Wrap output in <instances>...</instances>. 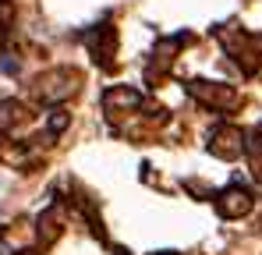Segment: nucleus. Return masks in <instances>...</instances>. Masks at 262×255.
<instances>
[{
  "instance_id": "10",
  "label": "nucleus",
  "mask_w": 262,
  "mask_h": 255,
  "mask_svg": "<svg viewBox=\"0 0 262 255\" xmlns=\"http://www.w3.org/2000/svg\"><path fill=\"white\" fill-rule=\"evenodd\" d=\"M11 22H14V7L7 0H0V39L11 32Z\"/></svg>"
},
{
  "instance_id": "7",
  "label": "nucleus",
  "mask_w": 262,
  "mask_h": 255,
  "mask_svg": "<svg viewBox=\"0 0 262 255\" xmlns=\"http://www.w3.org/2000/svg\"><path fill=\"white\" fill-rule=\"evenodd\" d=\"M36 227H39V230H36V234H39V245H43V248H46V245H53V241L60 238V209L50 206V209L36 220Z\"/></svg>"
},
{
  "instance_id": "12",
  "label": "nucleus",
  "mask_w": 262,
  "mask_h": 255,
  "mask_svg": "<svg viewBox=\"0 0 262 255\" xmlns=\"http://www.w3.org/2000/svg\"><path fill=\"white\" fill-rule=\"evenodd\" d=\"M68 128V114L64 110H53V117H50V131L57 135V131H64Z\"/></svg>"
},
{
  "instance_id": "5",
  "label": "nucleus",
  "mask_w": 262,
  "mask_h": 255,
  "mask_svg": "<svg viewBox=\"0 0 262 255\" xmlns=\"http://www.w3.org/2000/svg\"><path fill=\"white\" fill-rule=\"evenodd\" d=\"M252 206H255V202H252V195H248L245 188H237V184L216 195V209H220L223 220H241V216H248V213H252Z\"/></svg>"
},
{
  "instance_id": "6",
  "label": "nucleus",
  "mask_w": 262,
  "mask_h": 255,
  "mask_svg": "<svg viewBox=\"0 0 262 255\" xmlns=\"http://www.w3.org/2000/svg\"><path fill=\"white\" fill-rule=\"evenodd\" d=\"M142 107V92L138 89H131V85H114V89H106V96H103V110L114 117V114H131V110H138Z\"/></svg>"
},
{
  "instance_id": "9",
  "label": "nucleus",
  "mask_w": 262,
  "mask_h": 255,
  "mask_svg": "<svg viewBox=\"0 0 262 255\" xmlns=\"http://www.w3.org/2000/svg\"><path fill=\"white\" fill-rule=\"evenodd\" d=\"M248 160H252V177L262 184V138L259 135L248 138Z\"/></svg>"
},
{
  "instance_id": "8",
  "label": "nucleus",
  "mask_w": 262,
  "mask_h": 255,
  "mask_svg": "<svg viewBox=\"0 0 262 255\" xmlns=\"http://www.w3.org/2000/svg\"><path fill=\"white\" fill-rule=\"evenodd\" d=\"M21 117H25V107H21L18 99H4V103H0V135L11 131L14 124H21Z\"/></svg>"
},
{
  "instance_id": "3",
  "label": "nucleus",
  "mask_w": 262,
  "mask_h": 255,
  "mask_svg": "<svg viewBox=\"0 0 262 255\" xmlns=\"http://www.w3.org/2000/svg\"><path fill=\"white\" fill-rule=\"evenodd\" d=\"M245 149V135L237 131L234 124H220L213 135H209V153L216 160H237Z\"/></svg>"
},
{
  "instance_id": "1",
  "label": "nucleus",
  "mask_w": 262,
  "mask_h": 255,
  "mask_svg": "<svg viewBox=\"0 0 262 255\" xmlns=\"http://www.w3.org/2000/svg\"><path fill=\"white\" fill-rule=\"evenodd\" d=\"M78 85H82V75H78V71L57 68V71H46V75L36 78L32 96L43 99V103H64V99H71V96L78 92Z\"/></svg>"
},
{
  "instance_id": "4",
  "label": "nucleus",
  "mask_w": 262,
  "mask_h": 255,
  "mask_svg": "<svg viewBox=\"0 0 262 255\" xmlns=\"http://www.w3.org/2000/svg\"><path fill=\"white\" fill-rule=\"evenodd\" d=\"M85 46H89V53L96 57V64H99V68H110V64H114L117 36H114V29H110V25H96V29L85 36Z\"/></svg>"
},
{
  "instance_id": "11",
  "label": "nucleus",
  "mask_w": 262,
  "mask_h": 255,
  "mask_svg": "<svg viewBox=\"0 0 262 255\" xmlns=\"http://www.w3.org/2000/svg\"><path fill=\"white\" fill-rule=\"evenodd\" d=\"M0 68H4V75H18V71H21V60H18L14 53H4V57H0Z\"/></svg>"
},
{
  "instance_id": "2",
  "label": "nucleus",
  "mask_w": 262,
  "mask_h": 255,
  "mask_svg": "<svg viewBox=\"0 0 262 255\" xmlns=\"http://www.w3.org/2000/svg\"><path fill=\"white\" fill-rule=\"evenodd\" d=\"M188 92H191L202 107H209V110H234V107H237V92H234L230 85H220V82H191V85H188Z\"/></svg>"
},
{
  "instance_id": "14",
  "label": "nucleus",
  "mask_w": 262,
  "mask_h": 255,
  "mask_svg": "<svg viewBox=\"0 0 262 255\" xmlns=\"http://www.w3.org/2000/svg\"><path fill=\"white\" fill-rule=\"evenodd\" d=\"M14 255H36V252H14Z\"/></svg>"
},
{
  "instance_id": "13",
  "label": "nucleus",
  "mask_w": 262,
  "mask_h": 255,
  "mask_svg": "<svg viewBox=\"0 0 262 255\" xmlns=\"http://www.w3.org/2000/svg\"><path fill=\"white\" fill-rule=\"evenodd\" d=\"M152 255H177V252H152Z\"/></svg>"
}]
</instances>
